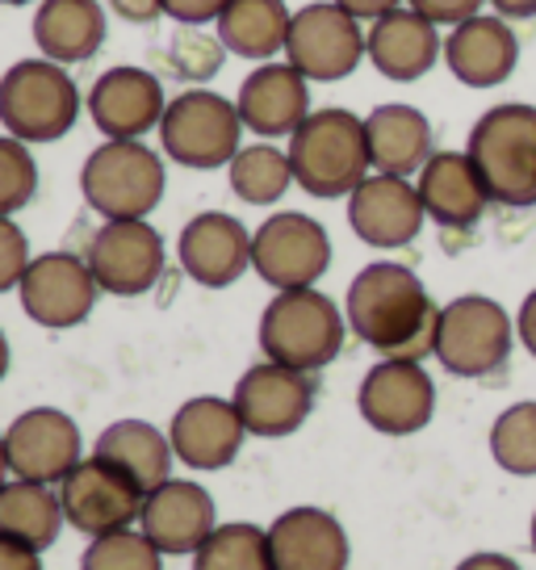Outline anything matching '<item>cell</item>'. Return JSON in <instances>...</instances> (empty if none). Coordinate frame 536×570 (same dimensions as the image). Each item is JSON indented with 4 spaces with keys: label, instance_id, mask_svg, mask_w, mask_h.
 <instances>
[{
    "label": "cell",
    "instance_id": "cell-19",
    "mask_svg": "<svg viewBox=\"0 0 536 570\" xmlns=\"http://www.w3.org/2000/svg\"><path fill=\"white\" fill-rule=\"evenodd\" d=\"M248 428L239 420L231 399H189L185 407L172 415L168 428V441L177 462H185L189 470H222L235 462V453L244 449Z\"/></svg>",
    "mask_w": 536,
    "mask_h": 570
},
{
    "label": "cell",
    "instance_id": "cell-16",
    "mask_svg": "<svg viewBox=\"0 0 536 570\" xmlns=\"http://www.w3.org/2000/svg\"><path fill=\"white\" fill-rule=\"evenodd\" d=\"M9 465L26 482H63L80 465V428L68 411L34 407L21 411L4 432Z\"/></svg>",
    "mask_w": 536,
    "mask_h": 570
},
{
    "label": "cell",
    "instance_id": "cell-39",
    "mask_svg": "<svg viewBox=\"0 0 536 570\" xmlns=\"http://www.w3.org/2000/svg\"><path fill=\"white\" fill-rule=\"evenodd\" d=\"M227 9V0H163L168 18L185 21V26H201V21H218Z\"/></svg>",
    "mask_w": 536,
    "mask_h": 570
},
{
    "label": "cell",
    "instance_id": "cell-1",
    "mask_svg": "<svg viewBox=\"0 0 536 570\" xmlns=\"http://www.w3.org/2000/svg\"><path fill=\"white\" fill-rule=\"evenodd\" d=\"M348 327L381 356H403V361H424L436 353V323L440 306L431 303L428 285L419 282V273L394 261L360 268L348 285V303H344Z\"/></svg>",
    "mask_w": 536,
    "mask_h": 570
},
{
    "label": "cell",
    "instance_id": "cell-24",
    "mask_svg": "<svg viewBox=\"0 0 536 570\" xmlns=\"http://www.w3.org/2000/svg\"><path fill=\"white\" fill-rule=\"evenodd\" d=\"M419 202L428 210L431 223H440L448 232H469L483 223L486 206H490V194H486L483 177L474 160L465 151H436L424 168H419Z\"/></svg>",
    "mask_w": 536,
    "mask_h": 570
},
{
    "label": "cell",
    "instance_id": "cell-8",
    "mask_svg": "<svg viewBox=\"0 0 536 570\" xmlns=\"http://www.w3.org/2000/svg\"><path fill=\"white\" fill-rule=\"evenodd\" d=\"M239 135H244L239 109L227 97L201 89L180 92L177 101H168L160 122V142L168 160H177L180 168H201V173L231 164L244 151Z\"/></svg>",
    "mask_w": 536,
    "mask_h": 570
},
{
    "label": "cell",
    "instance_id": "cell-5",
    "mask_svg": "<svg viewBox=\"0 0 536 570\" xmlns=\"http://www.w3.org/2000/svg\"><path fill=\"white\" fill-rule=\"evenodd\" d=\"M80 118L72 76L51 59H21L0 76V126L21 142L63 139Z\"/></svg>",
    "mask_w": 536,
    "mask_h": 570
},
{
    "label": "cell",
    "instance_id": "cell-46",
    "mask_svg": "<svg viewBox=\"0 0 536 570\" xmlns=\"http://www.w3.org/2000/svg\"><path fill=\"white\" fill-rule=\"evenodd\" d=\"M4 374H9V340L0 332V382H4Z\"/></svg>",
    "mask_w": 536,
    "mask_h": 570
},
{
    "label": "cell",
    "instance_id": "cell-23",
    "mask_svg": "<svg viewBox=\"0 0 536 570\" xmlns=\"http://www.w3.org/2000/svg\"><path fill=\"white\" fill-rule=\"evenodd\" d=\"M239 118L260 139L294 135L310 118V89L306 76L294 63H260L239 89Z\"/></svg>",
    "mask_w": 536,
    "mask_h": 570
},
{
    "label": "cell",
    "instance_id": "cell-38",
    "mask_svg": "<svg viewBox=\"0 0 536 570\" xmlns=\"http://www.w3.org/2000/svg\"><path fill=\"white\" fill-rule=\"evenodd\" d=\"M415 13H424L436 26H461V21L478 18L486 0H407Z\"/></svg>",
    "mask_w": 536,
    "mask_h": 570
},
{
    "label": "cell",
    "instance_id": "cell-26",
    "mask_svg": "<svg viewBox=\"0 0 536 570\" xmlns=\"http://www.w3.org/2000/svg\"><path fill=\"white\" fill-rule=\"evenodd\" d=\"M369 47V63H374L386 80H419L436 68V59L445 55V38L436 35V21H428L424 13L407 9H394L386 18H377L365 35Z\"/></svg>",
    "mask_w": 536,
    "mask_h": 570
},
{
    "label": "cell",
    "instance_id": "cell-20",
    "mask_svg": "<svg viewBox=\"0 0 536 570\" xmlns=\"http://www.w3.org/2000/svg\"><path fill=\"white\" fill-rule=\"evenodd\" d=\"M180 265L193 277L197 285H210V289H222V285L239 282L251 265V235L248 227L222 210L197 214L185 223L180 232Z\"/></svg>",
    "mask_w": 536,
    "mask_h": 570
},
{
    "label": "cell",
    "instance_id": "cell-10",
    "mask_svg": "<svg viewBox=\"0 0 536 570\" xmlns=\"http://www.w3.org/2000/svg\"><path fill=\"white\" fill-rule=\"evenodd\" d=\"M286 55L306 80H344L357 71L369 47L353 13H344L336 0H315L289 21Z\"/></svg>",
    "mask_w": 536,
    "mask_h": 570
},
{
    "label": "cell",
    "instance_id": "cell-45",
    "mask_svg": "<svg viewBox=\"0 0 536 570\" xmlns=\"http://www.w3.org/2000/svg\"><path fill=\"white\" fill-rule=\"evenodd\" d=\"M499 18L507 21H524V18H536V0H486Z\"/></svg>",
    "mask_w": 536,
    "mask_h": 570
},
{
    "label": "cell",
    "instance_id": "cell-48",
    "mask_svg": "<svg viewBox=\"0 0 536 570\" xmlns=\"http://www.w3.org/2000/svg\"><path fill=\"white\" fill-rule=\"evenodd\" d=\"M528 541H533V553H536V512H533V529H528Z\"/></svg>",
    "mask_w": 536,
    "mask_h": 570
},
{
    "label": "cell",
    "instance_id": "cell-2",
    "mask_svg": "<svg viewBox=\"0 0 536 570\" xmlns=\"http://www.w3.org/2000/svg\"><path fill=\"white\" fill-rule=\"evenodd\" d=\"M465 156L474 160L495 206H536V106H490L469 130Z\"/></svg>",
    "mask_w": 536,
    "mask_h": 570
},
{
    "label": "cell",
    "instance_id": "cell-3",
    "mask_svg": "<svg viewBox=\"0 0 536 570\" xmlns=\"http://www.w3.org/2000/svg\"><path fill=\"white\" fill-rule=\"evenodd\" d=\"M289 164H294V180L310 197H353V189L374 168L365 118L348 109H315L289 135Z\"/></svg>",
    "mask_w": 536,
    "mask_h": 570
},
{
    "label": "cell",
    "instance_id": "cell-7",
    "mask_svg": "<svg viewBox=\"0 0 536 570\" xmlns=\"http://www.w3.org/2000/svg\"><path fill=\"white\" fill-rule=\"evenodd\" d=\"M80 189L106 223L147 218L163 197V164L139 139H109L85 160Z\"/></svg>",
    "mask_w": 536,
    "mask_h": 570
},
{
    "label": "cell",
    "instance_id": "cell-9",
    "mask_svg": "<svg viewBox=\"0 0 536 570\" xmlns=\"http://www.w3.org/2000/svg\"><path fill=\"white\" fill-rule=\"evenodd\" d=\"M360 420L381 436H415L431 424L436 411V382L424 370V361L386 356L360 377L357 391Z\"/></svg>",
    "mask_w": 536,
    "mask_h": 570
},
{
    "label": "cell",
    "instance_id": "cell-13",
    "mask_svg": "<svg viewBox=\"0 0 536 570\" xmlns=\"http://www.w3.org/2000/svg\"><path fill=\"white\" fill-rule=\"evenodd\" d=\"M21 306L38 327H76L92 315L97 306V277H92L89 261H80L72 252H42L30 261L26 277H21Z\"/></svg>",
    "mask_w": 536,
    "mask_h": 570
},
{
    "label": "cell",
    "instance_id": "cell-21",
    "mask_svg": "<svg viewBox=\"0 0 536 570\" xmlns=\"http://www.w3.org/2000/svg\"><path fill=\"white\" fill-rule=\"evenodd\" d=\"M445 63L461 80L465 89H495L519 63V38L499 13H478V18L453 26L445 38Z\"/></svg>",
    "mask_w": 536,
    "mask_h": 570
},
{
    "label": "cell",
    "instance_id": "cell-44",
    "mask_svg": "<svg viewBox=\"0 0 536 570\" xmlns=\"http://www.w3.org/2000/svg\"><path fill=\"white\" fill-rule=\"evenodd\" d=\"M109 4L118 9V18L139 21V26H147V21H156L163 13V0H109Z\"/></svg>",
    "mask_w": 536,
    "mask_h": 570
},
{
    "label": "cell",
    "instance_id": "cell-41",
    "mask_svg": "<svg viewBox=\"0 0 536 570\" xmlns=\"http://www.w3.org/2000/svg\"><path fill=\"white\" fill-rule=\"evenodd\" d=\"M453 570H524L512 558V553H499V550H478V553H469V558H461Z\"/></svg>",
    "mask_w": 536,
    "mask_h": 570
},
{
    "label": "cell",
    "instance_id": "cell-18",
    "mask_svg": "<svg viewBox=\"0 0 536 570\" xmlns=\"http://www.w3.org/2000/svg\"><path fill=\"white\" fill-rule=\"evenodd\" d=\"M139 529L160 553H172V558L177 553H197L206 546V537L218 529L215 499L197 482L168 479L143 495Z\"/></svg>",
    "mask_w": 536,
    "mask_h": 570
},
{
    "label": "cell",
    "instance_id": "cell-36",
    "mask_svg": "<svg viewBox=\"0 0 536 570\" xmlns=\"http://www.w3.org/2000/svg\"><path fill=\"white\" fill-rule=\"evenodd\" d=\"M38 194V164L21 139H0V218L30 206Z\"/></svg>",
    "mask_w": 536,
    "mask_h": 570
},
{
    "label": "cell",
    "instance_id": "cell-22",
    "mask_svg": "<svg viewBox=\"0 0 536 570\" xmlns=\"http://www.w3.org/2000/svg\"><path fill=\"white\" fill-rule=\"evenodd\" d=\"M163 89L143 68H109L89 92V114L106 139H143L163 122Z\"/></svg>",
    "mask_w": 536,
    "mask_h": 570
},
{
    "label": "cell",
    "instance_id": "cell-49",
    "mask_svg": "<svg viewBox=\"0 0 536 570\" xmlns=\"http://www.w3.org/2000/svg\"><path fill=\"white\" fill-rule=\"evenodd\" d=\"M0 4H30V0H0Z\"/></svg>",
    "mask_w": 536,
    "mask_h": 570
},
{
    "label": "cell",
    "instance_id": "cell-30",
    "mask_svg": "<svg viewBox=\"0 0 536 570\" xmlns=\"http://www.w3.org/2000/svg\"><path fill=\"white\" fill-rule=\"evenodd\" d=\"M289 21L294 13L286 9V0H227L218 18V38L239 59H272L277 51H286Z\"/></svg>",
    "mask_w": 536,
    "mask_h": 570
},
{
    "label": "cell",
    "instance_id": "cell-17",
    "mask_svg": "<svg viewBox=\"0 0 536 570\" xmlns=\"http://www.w3.org/2000/svg\"><path fill=\"white\" fill-rule=\"evenodd\" d=\"M348 223L369 248H407L424 232L428 210L407 177L369 173L348 197Z\"/></svg>",
    "mask_w": 536,
    "mask_h": 570
},
{
    "label": "cell",
    "instance_id": "cell-37",
    "mask_svg": "<svg viewBox=\"0 0 536 570\" xmlns=\"http://www.w3.org/2000/svg\"><path fill=\"white\" fill-rule=\"evenodd\" d=\"M26 268H30V244H26V235H21V227L13 218H0V294L21 285Z\"/></svg>",
    "mask_w": 536,
    "mask_h": 570
},
{
    "label": "cell",
    "instance_id": "cell-27",
    "mask_svg": "<svg viewBox=\"0 0 536 570\" xmlns=\"http://www.w3.org/2000/svg\"><path fill=\"white\" fill-rule=\"evenodd\" d=\"M365 139H369L374 173H386V177H411L436 156L431 151V122L403 101L377 106L365 118Z\"/></svg>",
    "mask_w": 536,
    "mask_h": 570
},
{
    "label": "cell",
    "instance_id": "cell-34",
    "mask_svg": "<svg viewBox=\"0 0 536 570\" xmlns=\"http://www.w3.org/2000/svg\"><path fill=\"white\" fill-rule=\"evenodd\" d=\"M490 458L503 474L536 479V399L512 403L490 424Z\"/></svg>",
    "mask_w": 536,
    "mask_h": 570
},
{
    "label": "cell",
    "instance_id": "cell-28",
    "mask_svg": "<svg viewBox=\"0 0 536 570\" xmlns=\"http://www.w3.org/2000/svg\"><path fill=\"white\" fill-rule=\"evenodd\" d=\"M92 453L113 465V470H122L139 491H156L160 482H168V470H172V458H177L172 441L156 424H147V420H118V424H109L97 436Z\"/></svg>",
    "mask_w": 536,
    "mask_h": 570
},
{
    "label": "cell",
    "instance_id": "cell-47",
    "mask_svg": "<svg viewBox=\"0 0 536 570\" xmlns=\"http://www.w3.org/2000/svg\"><path fill=\"white\" fill-rule=\"evenodd\" d=\"M13 465H9V449H4V436H0V487H4V474H9Z\"/></svg>",
    "mask_w": 536,
    "mask_h": 570
},
{
    "label": "cell",
    "instance_id": "cell-15",
    "mask_svg": "<svg viewBox=\"0 0 536 570\" xmlns=\"http://www.w3.org/2000/svg\"><path fill=\"white\" fill-rule=\"evenodd\" d=\"M89 268L97 285L118 298H139L163 273V239L143 218L106 223L89 244Z\"/></svg>",
    "mask_w": 536,
    "mask_h": 570
},
{
    "label": "cell",
    "instance_id": "cell-32",
    "mask_svg": "<svg viewBox=\"0 0 536 570\" xmlns=\"http://www.w3.org/2000/svg\"><path fill=\"white\" fill-rule=\"evenodd\" d=\"M289 185H294V164H289V151H277L272 142L244 147V151L231 160V189L244 197L248 206L281 202Z\"/></svg>",
    "mask_w": 536,
    "mask_h": 570
},
{
    "label": "cell",
    "instance_id": "cell-11",
    "mask_svg": "<svg viewBox=\"0 0 536 570\" xmlns=\"http://www.w3.org/2000/svg\"><path fill=\"white\" fill-rule=\"evenodd\" d=\"M327 265H331V239L310 214H272L265 227L251 235V268L277 294L310 289L327 273Z\"/></svg>",
    "mask_w": 536,
    "mask_h": 570
},
{
    "label": "cell",
    "instance_id": "cell-35",
    "mask_svg": "<svg viewBox=\"0 0 536 570\" xmlns=\"http://www.w3.org/2000/svg\"><path fill=\"white\" fill-rule=\"evenodd\" d=\"M80 570H163V553L147 541V533L139 529H118V533L92 537Z\"/></svg>",
    "mask_w": 536,
    "mask_h": 570
},
{
    "label": "cell",
    "instance_id": "cell-42",
    "mask_svg": "<svg viewBox=\"0 0 536 570\" xmlns=\"http://www.w3.org/2000/svg\"><path fill=\"white\" fill-rule=\"evenodd\" d=\"M344 13H353L357 21H377L394 13V9H403V0H336Z\"/></svg>",
    "mask_w": 536,
    "mask_h": 570
},
{
    "label": "cell",
    "instance_id": "cell-25",
    "mask_svg": "<svg viewBox=\"0 0 536 570\" xmlns=\"http://www.w3.org/2000/svg\"><path fill=\"white\" fill-rule=\"evenodd\" d=\"M277 570H348V533L322 508H289L268 529Z\"/></svg>",
    "mask_w": 536,
    "mask_h": 570
},
{
    "label": "cell",
    "instance_id": "cell-6",
    "mask_svg": "<svg viewBox=\"0 0 536 570\" xmlns=\"http://www.w3.org/2000/svg\"><path fill=\"white\" fill-rule=\"evenodd\" d=\"M516 348V320L507 306L486 294H461L440 306L436 323V361L453 377H486L507 365Z\"/></svg>",
    "mask_w": 536,
    "mask_h": 570
},
{
    "label": "cell",
    "instance_id": "cell-43",
    "mask_svg": "<svg viewBox=\"0 0 536 570\" xmlns=\"http://www.w3.org/2000/svg\"><path fill=\"white\" fill-rule=\"evenodd\" d=\"M516 340L524 344V353L536 356V289L519 303V315H516Z\"/></svg>",
    "mask_w": 536,
    "mask_h": 570
},
{
    "label": "cell",
    "instance_id": "cell-29",
    "mask_svg": "<svg viewBox=\"0 0 536 570\" xmlns=\"http://www.w3.org/2000/svg\"><path fill=\"white\" fill-rule=\"evenodd\" d=\"M34 42L51 63H85L106 42V13L97 0H42Z\"/></svg>",
    "mask_w": 536,
    "mask_h": 570
},
{
    "label": "cell",
    "instance_id": "cell-31",
    "mask_svg": "<svg viewBox=\"0 0 536 570\" xmlns=\"http://www.w3.org/2000/svg\"><path fill=\"white\" fill-rule=\"evenodd\" d=\"M63 529V503L47 491V482H4L0 487V537L26 550H47Z\"/></svg>",
    "mask_w": 536,
    "mask_h": 570
},
{
    "label": "cell",
    "instance_id": "cell-33",
    "mask_svg": "<svg viewBox=\"0 0 536 570\" xmlns=\"http://www.w3.org/2000/svg\"><path fill=\"white\" fill-rule=\"evenodd\" d=\"M193 570H277L268 529L256 524H218L193 553Z\"/></svg>",
    "mask_w": 536,
    "mask_h": 570
},
{
    "label": "cell",
    "instance_id": "cell-12",
    "mask_svg": "<svg viewBox=\"0 0 536 570\" xmlns=\"http://www.w3.org/2000/svg\"><path fill=\"white\" fill-rule=\"evenodd\" d=\"M143 495L122 470H113L92 453L89 462H80L59 482V503H63V520L89 537H106L118 529H130L139 512H143Z\"/></svg>",
    "mask_w": 536,
    "mask_h": 570
},
{
    "label": "cell",
    "instance_id": "cell-4",
    "mask_svg": "<svg viewBox=\"0 0 536 570\" xmlns=\"http://www.w3.org/2000/svg\"><path fill=\"white\" fill-rule=\"evenodd\" d=\"M348 315L327 294L310 289H281L260 315V348L268 361L315 374L322 365H331L344 348Z\"/></svg>",
    "mask_w": 536,
    "mask_h": 570
},
{
    "label": "cell",
    "instance_id": "cell-40",
    "mask_svg": "<svg viewBox=\"0 0 536 570\" xmlns=\"http://www.w3.org/2000/svg\"><path fill=\"white\" fill-rule=\"evenodd\" d=\"M0 570H42V562H38V550H26L18 541L0 537Z\"/></svg>",
    "mask_w": 536,
    "mask_h": 570
},
{
    "label": "cell",
    "instance_id": "cell-14",
    "mask_svg": "<svg viewBox=\"0 0 536 570\" xmlns=\"http://www.w3.org/2000/svg\"><path fill=\"white\" fill-rule=\"evenodd\" d=\"M231 403L251 436H289L306 424V415L315 407V386L302 370L260 361L239 377Z\"/></svg>",
    "mask_w": 536,
    "mask_h": 570
}]
</instances>
